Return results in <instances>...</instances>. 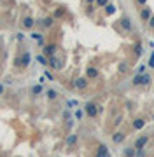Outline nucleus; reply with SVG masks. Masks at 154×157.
<instances>
[{
  "label": "nucleus",
  "mask_w": 154,
  "mask_h": 157,
  "mask_svg": "<svg viewBox=\"0 0 154 157\" xmlns=\"http://www.w3.org/2000/svg\"><path fill=\"white\" fill-rule=\"evenodd\" d=\"M98 112H100V106H98L95 101H90V103H86V106H84V114H86L88 117L95 119V117L98 115Z\"/></svg>",
  "instance_id": "1"
},
{
  "label": "nucleus",
  "mask_w": 154,
  "mask_h": 157,
  "mask_svg": "<svg viewBox=\"0 0 154 157\" xmlns=\"http://www.w3.org/2000/svg\"><path fill=\"white\" fill-rule=\"evenodd\" d=\"M30 59H32L30 53H28V51H25L21 56H18V58L14 59V65H16V66H28V65H30Z\"/></svg>",
  "instance_id": "2"
},
{
  "label": "nucleus",
  "mask_w": 154,
  "mask_h": 157,
  "mask_svg": "<svg viewBox=\"0 0 154 157\" xmlns=\"http://www.w3.org/2000/svg\"><path fill=\"white\" fill-rule=\"evenodd\" d=\"M33 26H35V21H33L32 16L23 18V21H21V28H23V30H32Z\"/></svg>",
  "instance_id": "3"
},
{
  "label": "nucleus",
  "mask_w": 154,
  "mask_h": 157,
  "mask_svg": "<svg viewBox=\"0 0 154 157\" xmlns=\"http://www.w3.org/2000/svg\"><path fill=\"white\" fill-rule=\"evenodd\" d=\"M147 143H149V134H142V136H138L137 142H135V148H137V150H138V148H145Z\"/></svg>",
  "instance_id": "4"
},
{
  "label": "nucleus",
  "mask_w": 154,
  "mask_h": 157,
  "mask_svg": "<svg viewBox=\"0 0 154 157\" xmlns=\"http://www.w3.org/2000/svg\"><path fill=\"white\" fill-rule=\"evenodd\" d=\"M95 157H111L109 147H107V145H103V143H100V145H98V148H96V155H95Z\"/></svg>",
  "instance_id": "5"
},
{
  "label": "nucleus",
  "mask_w": 154,
  "mask_h": 157,
  "mask_svg": "<svg viewBox=\"0 0 154 157\" xmlns=\"http://www.w3.org/2000/svg\"><path fill=\"white\" fill-rule=\"evenodd\" d=\"M74 87L79 89V91L86 89V87H88V79H86V77H77V79L74 80Z\"/></svg>",
  "instance_id": "6"
},
{
  "label": "nucleus",
  "mask_w": 154,
  "mask_h": 157,
  "mask_svg": "<svg viewBox=\"0 0 154 157\" xmlns=\"http://www.w3.org/2000/svg\"><path fill=\"white\" fill-rule=\"evenodd\" d=\"M124 140H126V133H123V131H117V133L112 134V143H114V145H119V143H123Z\"/></svg>",
  "instance_id": "7"
},
{
  "label": "nucleus",
  "mask_w": 154,
  "mask_h": 157,
  "mask_svg": "<svg viewBox=\"0 0 154 157\" xmlns=\"http://www.w3.org/2000/svg\"><path fill=\"white\" fill-rule=\"evenodd\" d=\"M42 53H44V56H46V58H51V56H54V54H56V46H54V44H49V46H44Z\"/></svg>",
  "instance_id": "8"
},
{
  "label": "nucleus",
  "mask_w": 154,
  "mask_h": 157,
  "mask_svg": "<svg viewBox=\"0 0 154 157\" xmlns=\"http://www.w3.org/2000/svg\"><path fill=\"white\" fill-rule=\"evenodd\" d=\"M98 75H100V72L95 66H88L86 68V79H98Z\"/></svg>",
  "instance_id": "9"
},
{
  "label": "nucleus",
  "mask_w": 154,
  "mask_h": 157,
  "mask_svg": "<svg viewBox=\"0 0 154 157\" xmlns=\"http://www.w3.org/2000/svg\"><path fill=\"white\" fill-rule=\"evenodd\" d=\"M133 129L135 131H140V129H144V126H145V121L142 119V117H137V119H133Z\"/></svg>",
  "instance_id": "10"
},
{
  "label": "nucleus",
  "mask_w": 154,
  "mask_h": 157,
  "mask_svg": "<svg viewBox=\"0 0 154 157\" xmlns=\"http://www.w3.org/2000/svg\"><path fill=\"white\" fill-rule=\"evenodd\" d=\"M47 61H49L47 65H49V66H53L54 70H60V68H61V61H60V59H58L56 56H51V58H49Z\"/></svg>",
  "instance_id": "11"
},
{
  "label": "nucleus",
  "mask_w": 154,
  "mask_h": 157,
  "mask_svg": "<svg viewBox=\"0 0 154 157\" xmlns=\"http://www.w3.org/2000/svg\"><path fill=\"white\" fill-rule=\"evenodd\" d=\"M53 23H54V18H53V16H49V18H46V19L39 21V25H40L42 28H51V26H53Z\"/></svg>",
  "instance_id": "12"
},
{
  "label": "nucleus",
  "mask_w": 154,
  "mask_h": 157,
  "mask_svg": "<svg viewBox=\"0 0 154 157\" xmlns=\"http://www.w3.org/2000/svg\"><path fill=\"white\" fill-rule=\"evenodd\" d=\"M121 26H123L124 30H128V32L133 30V23H131L130 18H123V19H121Z\"/></svg>",
  "instance_id": "13"
},
{
  "label": "nucleus",
  "mask_w": 154,
  "mask_h": 157,
  "mask_svg": "<svg viewBox=\"0 0 154 157\" xmlns=\"http://www.w3.org/2000/svg\"><path fill=\"white\" fill-rule=\"evenodd\" d=\"M151 16H152V12H151V9H149V7H145V9H142V11H140V19H142V21H149V19H151Z\"/></svg>",
  "instance_id": "14"
},
{
  "label": "nucleus",
  "mask_w": 154,
  "mask_h": 157,
  "mask_svg": "<svg viewBox=\"0 0 154 157\" xmlns=\"http://www.w3.org/2000/svg\"><path fill=\"white\" fill-rule=\"evenodd\" d=\"M151 80H152V77L149 73H142V87H147L151 84Z\"/></svg>",
  "instance_id": "15"
},
{
  "label": "nucleus",
  "mask_w": 154,
  "mask_h": 157,
  "mask_svg": "<svg viewBox=\"0 0 154 157\" xmlns=\"http://www.w3.org/2000/svg\"><path fill=\"white\" fill-rule=\"evenodd\" d=\"M135 154H137V148H135V147L124 148V157H135Z\"/></svg>",
  "instance_id": "16"
},
{
  "label": "nucleus",
  "mask_w": 154,
  "mask_h": 157,
  "mask_svg": "<svg viewBox=\"0 0 154 157\" xmlns=\"http://www.w3.org/2000/svg\"><path fill=\"white\" fill-rule=\"evenodd\" d=\"M63 16H65V9H63V7H58V9L53 12V18H54V19H58V18H63Z\"/></svg>",
  "instance_id": "17"
},
{
  "label": "nucleus",
  "mask_w": 154,
  "mask_h": 157,
  "mask_svg": "<svg viewBox=\"0 0 154 157\" xmlns=\"http://www.w3.org/2000/svg\"><path fill=\"white\" fill-rule=\"evenodd\" d=\"M131 84L133 86H142V73H137L133 77V80H131Z\"/></svg>",
  "instance_id": "18"
},
{
  "label": "nucleus",
  "mask_w": 154,
  "mask_h": 157,
  "mask_svg": "<svg viewBox=\"0 0 154 157\" xmlns=\"http://www.w3.org/2000/svg\"><path fill=\"white\" fill-rule=\"evenodd\" d=\"M103 9H105L107 14H114V12H116V5H114V4H107Z\"/></svg>",
  "instance_id": "19"
},
{
  "label": "nucleus",
  "mask_w": 154,
  "mask_h": 157,
  "mask_svg": "<svg viewBox=\"0 0 154 157\" xmlns=\"http://www.w3.org/2000/svg\"><path fill=\"white\" fill-rule=\"evenodd\" d=\"M117 70H119V73H126L130 70V65L128 63H119V68Z\"/></svg>",
  "instance_id": "20"
},
{
  "label": "nucleus",
  "mask_w": 154,
  "mask_h": 157,
  "mask_svg": "<svg viewBox=\"0 0 154 157\" xmlns=\"http://www.w3.org/2000/svg\"><path fill=\"white\" fill-rule=\"evenodd\" d=\"M142 53H144L142 44H140V42H137V46H135V56H137V58H140V56H142Z\"/></svg>",
  "instance_id": "21"
},
{
  "label": "nucleus",
  "mask_w": 154,
  "mask_h": 157,
  "mask_svg": "<svg viewBox=\"0 0 154 157\" xmlns=\"http://www.w3.org/2000/svg\"><path fill=\"white\" fill-rule=\"evenodd\" d=\"M42 91H44L42 84H37V86H33V87H32V93H33V94H40Z\"/></svg>",
  "instance_id": "22"
},
{
  "label": "nucleus",
  "mask_w": 154,
  "mask_h": 157,
  "mask_svg": "<svg viewBox=\"0 0 154 157\" xmlns=\"http://www.w3.org/2000/svg\"><path fill=\"white\" fill-rule=\"evenodd\" d=\"M37 61H39L40 65H44V66H47V63H49V61H47V58L44 56V54H39V56H37Z\"/></svg>",
  "instance_id": "23"
},
{
  "label": "nucleus",
  "mask_w": 154,
  "mask_h": 157,
  "mask_svg": "<svg viewBox=\"0 0 154 157\" xmlns=\"http://www.w3.org/2000/svg\"><path fill=\"white\" fill-rule=\"evenodd\" d=\"M77 143V134H70L67 138V145H75Z\"/></svg>",
  "instance_id": "24"
},
{
  "label": "nucleus",
  "mask_w": 154,
  "mask_h": 157,
  "mask_svg": "<svg viewBox=\"0 0 154 157\" xmlns=\"http://www.w3.org/2000/svg\"><path fill=\"white\" fill-rule=\"evenodd\" d=\"M47 98L49 100H56L58 98V93L54 91V89H49V91H47Z\"/></svg>",
  "instance_id": "25"
},
{
  "label": "nucleus",
  "mask_w": 154,
  "mask_h": 157,
  "mask_svg": "<svg viewBox=\"0 0 154 157\" xmlns=\"http://www.w3.org/2000/svg\"><path fill=\"white\" fill-rule=\"evenodd\" d=\"M30 37H32V38H33L35 42H39V40H42V38H44V37H42V33H37V32H33V33H32Z\"/></svg>",
  "instance_id": "26"
},
{
  "label": "nucleus",
  "mask_w": 154,
  "mask_h": 157,
  "mask_svg": "<svg viewBox=\"0 0 154 157\" xmlns=\"http://www.w3.org/2000/svg\"><path fill=\"white\" fill-rule=\"evenodd\" d=\"M147 66L154 68V51H152V53H151V56H149V63H147Z\"/></svg>",
  "instance_id": "27"
},
{
  "label": "nucleus",
  "mask_w": 154,
  "mask_h": 157,
  "mask_svg": "<svg viewBox=\"0 0 154 157\" xmlns=\"http://www.w3.org/2000/svg\"><path fill=\"white\" fill-rule=\"evenodd\" d=\"M98 7H105L107 4H109V0H96V2H95Z\"/></svg>",
  "instance_id": "28"
},
{
  "label": "nucleus",
  "mask_w": 154,
  "mask_h": 157,
  "mask_svg": "<svg viewBox=\"0 0 154 157\" xmlns=\"http://www.w3.org/2000/svg\"><path fill=\"white\" fill-rule=\"evenodd\" d=\"M67 106H69V108H75V106H77V101H75V100H69V101H67Z\"/></svg>",
  "instance_id": "29"
},
{
  "label": "nucleus",
  "mask_w": 154,
  "mask_h": 157,
  "mask_svg": "<svg viewBox=\"0 0 154 157\" xmlns=\"http://www.w3.org/2000/svg\"><path fill=\"white\" fill-rule=\"evenodd\" d=\"M82 117H84V110H75V119H79V121H81Z\"/></svg>",
  "instance_id": "30"
},
{
  "label": "nucleus",
  "mask_w": 154,
  "mask_h": 157,
  "mask_svg": "<svg viewBox=\"0 0 154 157\" xmlns=\"http://www.w3.org/2000/svg\"><path fill=\"white\" fill-rule=\"evenodd\" d=\"M135 157H145V150L144 148H138L137 154H135Z\"/></svg>",
  "instance_id": "31"
},
{
  "label": "nucleus",
  "mask_w": 154,
  "mask_h": 157,
  "mask_svg": "<svg viewBox=\"0 0 154 157\" xmlns=\"http://www.w3.org/2000/svg\"><path fill=\"white\" fill-rule=\"evenodd\" d=\"M147 23H149V28H151V30H154V16H151V19L147 21Z\"/></svg>",
  "instance_id": "32"
},
{
  "label": "nucleus",
  "mask_w": 154,
  "mask_h": 157,
  "mask_svg": "<svg viewBox=\"0 0 154 157\" xmlns=\"http://www.w3.org/2000/svg\"><path fill=\"white\" fill-rule=\"evenodd\" d=\"M145 68H147V66H145V65H142V66H138V73H145Z\"/></svg>",
  "instance_id": "33"
},
{
  "label": "nucleus",
  "mask_w": 154,
  "mask_h": 157,
  "mask_svg": "<svg viewBox=\"0 0 154 157\" xmlns=\"http://www.w3.org/2000/svg\"><path fill=\"white\" fill-rule=\"evenodd\" d=\"M121 122H123V117H117V119H116V126H119Z\"/></svg>",
  "instance_id": "34"
},
{
  "label": "nucleus",
  "mask_w": 154,
  "mask_h": 157,
  "mask_svg": "<svg viewBox=\"0 0 154 157\" xmlns=\"http://www.w3.org/2000/svg\"><path fill=\"white\" fill-rule=\"evenodd\" d=\"M137 2H138L140 5H145V4H147V0H137Z\"/></svg>",
  "instance_id": "35"
},
{
  "label": "nucleus",
  "mask_w": 154,
  "mask_h": 157,
  "mask_svg": "<svg viewBox=\"0 0 154 157\" xmlns=\"http://www.w3.org/2000/svg\"><path fill=\"white\" fill-rule=\"evenodd\" d=\"M2 93H4V86H2V84H0V94H2Z\"/></svg>",
  "instance_id": "36"
},
{
  "label": "nucleus",
  "mask_w": 154,
  "mask_h": 157,
  "mask_svg": "<svg viewBox=\"0 0 154 157\" xmlns=\"http://www.w3.org/2000/svg\"><path fill=\"white\" fill-rule=\"evenodd\" d=\"M86 2H88V4H95V2H96V0H86Z\"/></svg>",
  "instance_id": "37"
}]
</instances>
